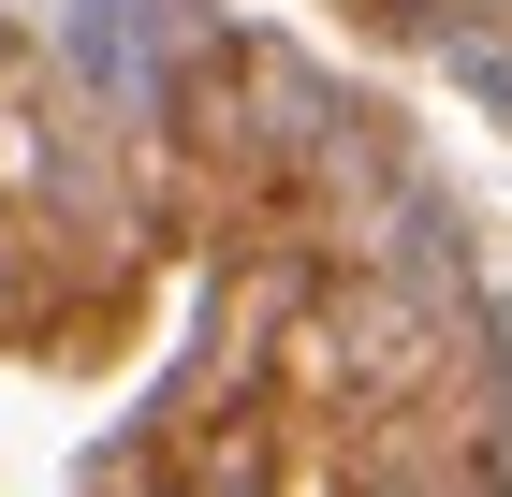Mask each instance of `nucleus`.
Returning a JSON list of instances; mask_svg holds the SVG:
<instances>
[{"label":"nucleus","instance_id":"nucleus-2","mask_svg":"<svg viewBox=\"0 0 512 497\" xmlns=\"http://www.w3.org/2000/svg\"><path fill=\"white\" fill-rule=\"evenodd\" d=\"M147 497H264V410L249 395H191L147 439Z\"/></svg>","mask_w":512,"mask_h":497},{"label":"nucleus","instance_id":"nucleus-1","mask_svg":"<svg viewBox=\"0 0 512 497\" xmlns=\"http://www.w3.org/2000/svg\"><path fill=\"white\" fill-rule=\"evenodd\" d=\"M278 381L366 439V424H395V410H425V395H454V381H469V351H454V322H439L425 293H395V278H322V293L293 307Z\"/></svg>","mask_w":512,"mask_h":497}]
</instances>
